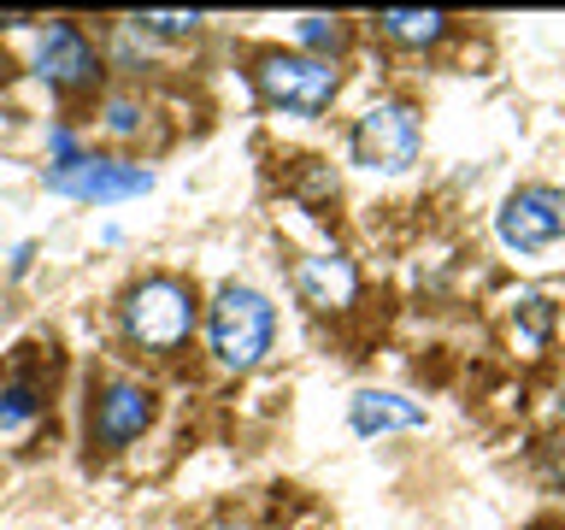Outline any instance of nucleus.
I'll return each mask as SVG.
<instances>
[{"label": "nucleus", "instance_id": "nucleus-1", "mask_svg": "<svg viewBox=\"0 0 565 530\" xmlns=\"http://www.w3.org/2000/svg\"><path fill=\"white\" fill-rule=\"evenodd\" d=\"M206 336H212V353H218V365L230 371H254L265 353H271V336H277V312L271 300L259 289H247V283H230L218 289L206 312Z\"/></svg>", "mask_w": 565, "mask_h": 530}, {"label": "nucleus", "instance_id": "nucleus-2", "mask_svg": "<svg viewBox=\"0 0 565 530\" xmlns=\"http://www.w3.org/2000/svg\"><path fill=\"white\" fill-rule=\"evenodd\" d=\"M124 330H130L141 348H153V353L183 348L189 330H194V295H189V283H177V277L136 283V289L124 295Z\"/></svg>", "mask_w": 565, "mask_h": 530}, {"label": "nucleus", "instance_id": "nucleus-3", "mask_svg": "<svg viewBox=\"0 0 565 530\" xmlns=\"http://www.w3.org/2000/svg\"><path fill=\"white\" fill-rule=\"evenodd\" d=\"M254 83L259 95L282 106V113H324V106L335 100V65L324 60V53H265V60L254 65Z\"/></svg>", "mask_w": 565, "mask_h": 530}, {"label": "nucleus", "instance_id": "nucleus-4", "mask_svg": "<svg viewBox=\"0 0 565 530\" xmlns=\"http://www.w3.org/2000/svg\"><path fill=\"white\" fill-rule=\"evenodd\" d=\"M418 113L406 100H383V106H371V113L353 124V159H360L365 171H406L418 159Z\"/></svg>", "mask_w": 565, "mask_h": 530}, {"label": "nucleus", "instance_id": "nucleus-5", "mask_svg": "<svg viewBox=\"0 0 565 530\" xmlns=\"http://www.w3.org/2000/svg\"><path fill=\"white\" fill-rule=\"evenodd\" d=\"M47 189L71 194V201H130V194L153 189V171L124 166V159L77 153V159H65V166H47Z\"/></svg>", "mask_w": 565, "mask_h": 530}, {"label": "nucleus", "instance_id": "nucleus-6", "mask_svg": "<svg viewBox=\"0 0 565 530\" xmlns=\"http://www.w3.org/2000/svg\"><path fill=\"white\" fill-rule=\"evenodd\" d=\"M494 230H501V242L519 247V254H542V247H554V242L565 236V189H554V183L519 189V194L501 206Z\"/></svg>", "mask_w": 565, "mask_h": 530}, {"label": "nucleus", "instance_id": "nucleus-7", "mask_svg": "<svg viewBox=\"0 0 565 530\" xmlns=\"http://www.w3.org/2000/svg\"><path fill=\"white\" fill-rule=\"evenodd\" d=\"M295 289L312 312H342L348 300L360 295V272H353V259H342V254H312V259L295 265Z\"/></svg>", "mask_w": 565, "mask_h": 530}, {"label": "nucleus", "instance_id": "nucleus-8", "mask_svg": "<svg viewBox=\"0 0 565 530\" xmlns=\"http://www.w3.org/2000/svg\"><path fill=\"white\" fill-rule=\"evenodd\" d=\"M42 77L60 83V88H88L100 77V60L88 47V35L77 24H47L42 35Z\"/></svg>", "mask_w": 565, "mask_h": 530}, {"label": "nucleus", "instance_id": "nucleus-9", "mask_svg": "<svg viewBox=\"0 0 565 530\" xmlns=\"http://www.w3.org/2000/svg\"><path fill=\"white\" fill-rule=\"evenodd\" d=\"M148 418H153V401H148V389H136V383H113L95 401V436L106 448H124L130 436H141Z\"/></svg>", "mask_w": 565, "mask_h": 530}, {"label": "nucleus", "instance_id": "nucleus-10", "mask_svg": "<svg viewBox=\"0 0 565 530\" xmlns=\"http://www.w3.org/2000/svg\"><path fill=\"white\" fill-rule=\"evenodd\" d=\"M413 424H424V406H418V401L383 395V389H365V395H353V431H360V436L413 431Z\"/></svg>", "mask_w": 565, "mask_h": 530}, {"label": "nucleus", "instance_id": "nucleus-11", "mask_svg": "<svg viewBox=\"0 0 565 530\" xmlns=\"http://www.w3.org/2000/svg\"><path fill=\"white\" fill-rule=\"evenodd\" d=\"M377 30L388 35V42H401V47H430L448 35V12H401V7H388L377 12Z\"/></svg>", "mask_w": 565, "mask_h": 530}, {"label": "nucleus", "instance_id": "nucleus-12", "mask_svg": "<svg viewBox=\"0 0 565 530\" xmlns=\"http://www.w3.org/2000/svg\"><path fill=\"white\" fill-rule=\"evenodd\" d=\"M35 406H42V401H35V389H24V383L7 389V395H0V431H18V424H30Z\"/></svg>", "mask_w": 565, "mask_h": 530}, {"label": "nucleus", "instance_id": "nucleus-13", "mask_svg": "<svg viewBox=\"0 0 565 530\" xmlns=\"http://www.w3.org/2000/svg\"><path fill=\"white\" fill-rule=\"evenodd\" d=\"M130 24L153 30V35H189L194 24H201V12H141V18H130Z\"/></svg>", "mask_w": 565, "mask_h": 530}, {"label": "nucleus", "instance_id": "nucleus-14", "mask_svg": "<svg viewBox=\"0 0 565 530\" xmlns=\"http://www.w3.org/2000/svg\"><path fill=\"white\" fill-rule=\"evenodd\" d=\"M300 42L307 47H342V24H335V18H300Z\"/></svg>", "mask_w": 565, "mask_h": 530}, {"label": "nucleus", "instance_id": "nucleus-15", "mask_svg": "<svg viewBox=\"0 0 565 530\" xmlns=\"http://www.w3.org/2000/svg\"><path fill=\"white\" fill-rule=\"evenodd\" d=\"M113 130H118V136H130V130H136V106H124V100L113 106Z\"/></svg>", "mask_w": 565, "mask_h": 530}]
</instances>
